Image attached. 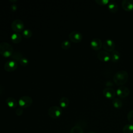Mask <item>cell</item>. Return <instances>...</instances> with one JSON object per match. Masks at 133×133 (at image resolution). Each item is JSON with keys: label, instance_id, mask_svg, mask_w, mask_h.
Returning a JSON list of instances; mask_svg holds the SVG:
<instances>
[{"label": "cell", "instance_id": "obj_18", "mask_svg": "<svg viewBox=\"0 0 133 133\" xmlns=\"http://www.w3.org/2000/svg\"><path fill=\"white\" fill-rule=\"evenodd\" d=\"M113 107L116 109H120L122 107L123 103L121 100L118 98H114L112 101Z\"/></svg>", "mask_w": 133, "mask_h": 133}, {"label": "cell", "instance_id": "obj_26", "mask_svg": "<svg viewBox=\"0 0 133 133\" xmlns=\"http://www.w3.org/2000/svg\"><path fill=\"white\" fill-rule=\"evenodd\" d=\"M19 63L22 65V66H25L26 65H28V63H29V61L28 60L27 58H26L25 57H23L20 60V61H19Z\"/></svg>", "mask_w": 133, "mask_h": 133}, {"label": "cell", "instance_id": "obj_29", "mask_svg": "<svg viewBox=\"0 0 133 133\" xmlns=\"http://www.w3.org/2000/svg\"><path fill=\"white\" fill-rule=\"evenodd\" d=\"M17 8V5L16 4H12L10 6V9L12 10V11H15Z\"/></svg>", "mask_w": 133, "mask_h": 133}, {"label": "cell", "instance_id": "obj_3", "mask_svg": "<svg viewBox=\"0 0 133 133\" xmlns=\"http://www.w3.org/2000/svg\"><path fill=\"white\" fill-rule=\"evenodd\" d=\"M62 114V110L60 107L58 106H52L48 110V115L53 118L59 117Z\"/></svg>", "mask_w": 133, "mask_h": 133}, {"label": "cell", "instance_id": "obj_19", "mask_svg": "<svg viewBox=\"0 0 133 133\" xmlns=\"http://www.w3.org/2000/svg\"><path fill=\"white\" fill-rule=\"evenodd\" d=\"M59 104L61 108H66L69 104V99L65 97L61 98L59 100Z\"/></svg>", "mask_w": 133, "mask_h": 133}, {"label": "cell", "instance_id": "obj_2", "mask_svg": "<svg viewBox=\"0 0 133 133\" xmlns=\"http://www.w3.org/2000/svg\"><path fill=\"white\" fill-rule=\"evenodd\" d=\"M14 52L12 46L7 42H1L0 43V54L5 57L11 56Z\"/></svg>", "mask_w": 133, "mask_h": 133}, {"label": "cell", "instance_id": "obj_9", "mask_svg": "<svg viewBox=\"0 0 133 133\" xmlns=\"http://www.w3.org/2000/svg\"><path fill=\"white\" fill-rule=\"evenodd\" d=\"M129 89L125 86H120L116 90V94L121 98H124L129 94Z\"/></svg>", "mask_w": 133, "mask_h": 133}, {"label": "cell", "instance_id": "obj_23", "mask_svg": "<svg viewBox=\"0 0 133 133\" xmlns=\"http://www.w3.org/2000/svg\"><path fill=\"white\" fill-rule=\"evenodd\" d=\"M70 46H71V43L68 40L63 41L61 44V47H62V49L64 50L68 49L70 47Z\"/></svg>", "mask_w": 133, "mask_h": 133}, {"label": "cell", "instance_id": "obj_20", "mask_svg": "<svg viewBox=\"0 0 133 133\" xmlns=\"http://www.w3.org/2000/svg\"><path fill=\"white\" fill-rule=\"evenodd\" d=\"M123 133H133V124H128L125 125L123 128Z\"/></svg>", "mask_w": 133, "mask_h": 133}, {"label": "cell", "instance_id": "obj_28", "mask_svg": "<svg viewBox=\"0 0 133 133\" xmlns=\"http://www.w3.org/2000/svg\"><path fill=\"white\" fill-rule=\"evenodd\" d=\"M16 114H17V115L18 116H20L22 114L23 112V109L21 107H20V108H17L16 110Z\"/></svg>", "mask_w": 133, "mask_h": 133}, {"label": "cell", "instance_id": "obj_15", "mask_svg": "<svg viewBox=\"0 0 133 133\" xmlns=\"http://www.w3.org/2000/svg\"><path fill=\"white\" fill-rule=\"evenodd\" d=\"M108 8L109 11L113 13L116 12L118 9V6L117 3L113 1H110L108 4Z\"/></svg>", "mask_w": 133, "mask_h": 133}, {"label": "cell", "instance_id": "obj_24", "mask_svg": "<svg viewBox=\"0 0 133 133\" xmlns=\"http://www.w3.org/2000/svg\"><path fill=\"white\" fill-rule=\"evenodd\" d=\"M22 35L25 38H30L32 36V31L30 29H24L23 30Z\"/></svg>", "mask_w": 133, "mask_h": 133}, {"label": "cell", "instance_id": "obj_11", "mask_svg": "<svg viewBox=\"0 0 133 133\" xmlns=\"http://www.w3.org/2000/svg\"><path fill=\"white\" fill-rule=\"evenodd\" d=\"M103 94L106 98L113 99L116 96V91L111 87H105L103 90Z\"/></svg>", "mask_w": 133, "mask_h": 133}, {"label": "cell", "instance_id": "obj_25", "mask_svg": "<svg viewBox=\"0 0 133 133\" xmlns=\"http://www.w3.org/2000/svg\"><path fill=\"white\" fill-rule=\"evenodd\" d=\"M127 118L129 122H130V124H133V110H131L128 113Z\"/></svg>", "mask_w": 133, "mask_h": 133}, {"label": "cell", "instance_id": "obj_6", "mask_svg": "<svg viewBox=\"0 0 133 133\" xmlns=\"http://www.w3.org/2000/svg\"><path fill=\"white\" fill-rule=\"evenodd\" d=\"M69 37L71 41L74 43H78L82 41L83 35L81 32L77 31H73L69 34Z\"/></svg>", "mask_w": 133, "mask_h": 133}, {"label": "cell", "instance_id": "obj_10", "mask_svg": "<svg viewBox=\"0 0 133 133\" xmlns=\"http://www.w3.org/2000/svg\"><path fill=\"white\" fill-rule=\"evenodd\" d=\"M18 64L16 61L14 60H10L7 61L4 65V69L6 71L11 72L15 71L17 68Z\"/></svg>", "mask_w": 133, "mask_h": 133}, {"label": "cell", "instance_id": "obj_17", "mask_svg": "<svg viewBox=\"0 0 133 133\" xmlns=\"http://www.w3.org/2000/svg\"><path fill=\"white\" fill-rule=\"evenodd\" d=\"M21 39L22 37L21 35L18 33H14L11 35V40L13 43L15 44H18L20 43L21 41Z\"/></svg>", "mask_w": 133, "mask_h": 133}, {"label": "cell", "instance_id": "obj_1", "mask_svg": "<svg viewBox=\"0 0 133 133\" xmlns=\"http://www.w3.org/2000/svg\"><path fill=\"white\" fill-rule=\"evenodd\" d=\"M128 78V73L126 71L121 70L116 72L114 74L113 76V81L116 85L121 86L127 82Z\"/></svg>", "mask_w": 133, "mask_h": 133}, {"label": "cell", "instance_id": "obj_27", "mask_svg": "<svg viewBox=\"0 0 133 133\" xmlns=\"http://www.w3.org/2000/svg\"><path fill=\"white\" fill-rule=\"evenodd\" d=\"M95 2L99 5H108L110 2L109 0H95Z\"/></svg>", "mask_w": 133, "mask_h": 133}, {"label": "cell", "instance_id": "obj_16", "mask_svg": "<svg viewBox=\"0 0 133 133\" xmlns=\"http://www.w3.org/2000/svg\"><path fill=\"white\" fill-rule=\"evenodd\" d=\"M111 59L113 62H117L121 58V54L116 50H114L111 52Z\"/></svg>", "mask_w": 133, "mask_h": 133}, {"label": "cell", "instance_id": "obj_30", "mask_svg": "<svg viewBox=\"0 0 133 133\" xmlns=\"http://www.w3.org/2000/svg\"><path fill=\"white\" fill-rule=\"evenodd\" d=\"M87 133H96V132H94V131H89V132H88Z\"/></svg>", "mask_w": 133, "mask_h": 133}, {"label": "cell", "instance_id": "obj_14", "mask_svg": "<svg viewBox=\"0 0 133 133\" xmlns=\"http://www.w3.org/2000/svg\"><path fill=\"white\" fill-rule=\"evenodd\" d=\"M7 105L11 108H15L17 107L18 103L17 100L12 97H8L5 100Z\"/></svg>", "mask_w": 133, "mask_h": 133}, {"label": "cell", "instance_id": "obj_8", "mask_svg": "<svg viewBox=\"0 0 133 133\" xmlns=\"http://www.w3.org/2000/svg\"><path fill=\"white\" fill-rule=\"evenodd\" d=\"M98 59L102 62H108L111 60V55L105 50H100L97 54Z\"/></svg>", "mask_w": 133, "mask_h": 133}, {"label": "cell", "instance_id": "obj_13", "mask_svg": "<svg viewBox=\"0 0 133 133\" xmlns=\"http://www.w3.org/2000/svg\"><path fill=\"white\" fill-rule=\"evenodd\" d=\"M123 8L126 11L133 10V0H123L122 2Z\"/></svg>", "mask_w": 133, "mask_h": 133}, {"label": "cell", "instance_id": "obj_4", "mask_svg": "<svg viewBox=\"0 0 133 133\" xmlns=\"http://www.w3.org/2000/svg\"><path fill=\"white\" fill-rule=\"evenodd\" d=\"M32 99L28 96H22L18 100L19 105L22 108H26L31 106L32 104Z\"/></svg>", "mask_w": 133, "mask_h": 133}, {"label": "cell", "instance_id": "obj_22", "mask_svg": "<svg viewBox=\"0 0 133 133\" xmlns=\"http://www.w3.org/2000/svg\"><path fill=\"white\" fill-rule=\"evenodd\" d=\"M70 133H84V132L82 127L76 125L71 128Z\"/></svg>", "mask_w": 133, "mask_h": 133}, {"label": "cell", "instance_id": "obj_7", "mask_svg": "<svg viewBox=\"0 0 133 133\" xmlns=\"http://www.w3.org/2000/svg\"><path fill=\"white\" fill-rule=\"evenodd\" d=\"M102 46L105 51L112 52L113 50H114L115 44L113 40L110 38H108L103 42Z\"/></svg>", "mask_w": 133, "mask_h": 133}, {"label": "cell", "instance_id": "obj_12", "mask_svg": "<svg viewBox=\"0 0 133 133\" xmlns=\"http://www.w3.org/2000/svg\"><path fill=\"white\" fill-rule=\"evenodd\" d=\"M103 43L99 38H94L90 42L91 47L96 50L100 49L102 46Z\"/></svg>", "mask_w": 133, "mask_h": 133}, {"label": "cell", "instance_id": "obj_21", "mask_svg": "<svg viewBox=\"0 0 133 133\" xmlns=\"http://www.w3.org/2000/svg\"><path fill=\"white\" fill-rule=\"evenodd\" d=\"M11 57L12 59L15 61H19L23 57V56L21 53H20L19 51H16L15 52H13Z\"/></svg>", "mask_w": 133, "mask_h": 133}, {"label": "cell", "instance_id": "obj_5", "mask_svg": "<svg viewBox=\"0 0 133 133\" xmlns=\"http://www.w3.org/2000/svg\"><path fill=\"white\" fill-rule=\"evenodd\" d=\"M11 28L13 31L18 33L23 30L24 23L22 20L20 19H16L11 23Z\"/></svg>", "mask_w": 133, "mask_h": 133}]
</instances>
